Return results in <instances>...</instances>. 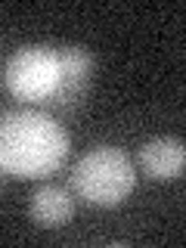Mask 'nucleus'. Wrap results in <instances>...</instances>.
Listing matches in <instances>:
<instances>
[{
	"label": "nucleus",
	"instance_id": "7ed1b4c3",
	"mask_svg": "<svg viewBox=\"0 0 186 248\" xmlns=\"http://www.w3.org/2000/svg\"><path fill=\"white\" fill-rule=\"evenodd\" d=\"M3 84L16 99L50 103L59 90V56L50 46H19L3 68Z\"/></svg>",
	"mask_w": 186,
	"mask_h": 248
},
{
	"label": "nucleus",
	"instance_id": "20e7f679",
	"mask_svg": "<svg viewBox=\"0 0 186 248\" xmlns=\"http://www.w3.org/2000/svg\"><path fill=\"white\" fill-rule=\"evenodd\" d=\"M59 90L53 93V106H75L84 96L93 72V53L87 46H59Z\"/></svg>",
	"mask_w": 186,
	"mask_h": 248
},
{
	"label": "nucleus",
	"instance_id": "f257e3e1",
	"mask_svg": "<svg viewBox=\"0 0 186 248\" xmlns=\"http://www.w3.org/2000/svg\"><path fill=\"white\" fill-rule=\"evenodd\" d=\"M68 134L50 115L16 108L0 118V170L19 180H37L62 168Z\"/></svg>",
	"mask_w": 186,
	"mask_h": 248
},
{
	"label": "nucleus",
	"instance_id": "423d86ee",
	"mask_svg": "<svg viewBox=\"0 0 186 248\" xmlns=\"http://www.w3.org/2000/svg\"><path fill=\"white\" fill-rule=\"evenodd\" d=\"M72 214H75V202L59 186H41L28 202V217L41 230H56L62 223H68Z\"/></svg>",
	"mask_w": 186,
	"mask_h": 248
},
{
	"label": "nucleus",
	"instance_id": "0eeeda50",
	"mask_svg": "<svg viewBox=\"0 0 186 248\" xmlns=\"http://www.w3.org/2000/svg\"><path fill=\"white\" fill-rule=\"evenodd\" d=\"M0 174H3V170H0Z\"/></svg>",
	"mask_w": 186,
	"mask_h": 248
},
{
	"label": "nucleus",
	"instance_id": "39448f33",
	"mask_svg": "<svg viewBox=\"0 0 186 248\" xmlns=\"http://www.w3.org/2000/svg\"><path fill=\"white\" fill-rule=\"evenodd\" d=\"M140 168L155 180H177L186 168V146L180 137H155L140 146Z\"/></svg>",
	"mask_w": 186,
	"mask_h": 248
},
{
	"label": "nucleus",
	"instance_id": "f03ea898",
	"mask_svg": "<svg viewBox=\"0 0 186 248\" xmlns=\"http://www.w3.org/2000/svg\"><path fill=\"white\" fill-rule=\"evenodd\" d=\"M72 186L87 205L115 208L134 192L137 174L124 149L115 146H93L75 161Z\"/></svg>",
	"mask_w": 186,
	"mask_h": 248
}]
</instances>
